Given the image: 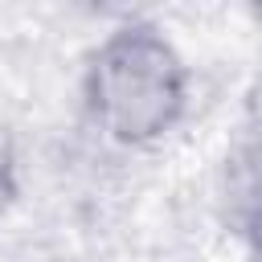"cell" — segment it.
Here are the masks:
<instances>
[{
    "mask_svg": "<svg viewBox=\"0 0 262 262\" xmlns=\"http://www.w3.org/2000/svg\"><path fill=\"white\" fill-rule=\"evenodd\" d=\"M82 98L111 143L139 151L184 119L188 66L160 25L127 20L94 45L82 74Z\"/></svg>",
    "mask_w": 262,
    "mask_h": 262,
    "instance_id": "obj_1",
    "label": "cell"
},
{
    "mask_svg": "<svg viewBox=\"0 0 262 262\" xmlns=\"http://www.w3.org/2000/svg\"><path fill=\"white\" fill-rule=\"evenodd\" d=\"M246 246H250V258L262 262V205H254V213L246 221Z\"/></svg>",
    "mask_w": 262,
    "mask_h": 262,
    "instance_id": "obj_2",
    "label": "cell"
}]
</instances>
